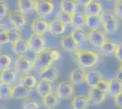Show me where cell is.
<instances>
[{
    "label": "cell",
    "instance_id": "obj_42",
    "mask_svg": "<svg viewBox=\"0 0 122 109\" xmlns=\"http://www.w3.org/2000/svg\"><path fill=\"white\" fill-rule=\"evenodd\" d=\"M50 55H51V58H52L53 62L59 60V59H60V57H61V53L59 52V50H58V49H56V48L51 49Z\"/></svg>",
    "mask_w": 122,
    "mask_h": 109
},
{
    "label": "cell",
    "instance_id": "obj_39",
    "mask_svg": "<svg viewBox=\"0 0 122 109\" xmlns=\"http://www.w3.org/2000/svg\"><path fill=\"white\" fill-rule=\"evenodd\" d=\"M8 6L3 1H0V20L8 15Z\"/></svg>",
    "mask_w": 122,
    "mask_h": 109
},
{
    "label": "cell",
    "instance_id": "obj_11",
    "mask_svg": "<svg viewBox=\"0 0 122 109\" xmlns=\"http://www.w3.org/2000/svg\"><path fill=\"white\" fill-rule=\"evenodd\" d=\"M31 30L33 34L43 36L48 31V23L43 18L34 19L31 23Z\"/></svg>",
    "mask_w": 122,
    "mask_h": 109
},
{
    "label": "cell",
    "instance_id": "obj_49",
    "mask_svg": "<svg viewBox=\"0 0 122 109\" xmlns=\"http://www.w3.org/2000/svg\"><path fill=\"white\" fill-rule=\"evenodd\" d=\"M1 46H2V45H1V44H0V49H1Z\"/></svg>",
    "mask_w": 122,
    "mask_h": 109
},
{
    "label": "cell",
    "instance_id": "obj_10",
    "mask_svg": "<svg viewBox=\"0 0 122 109\" xmlns=\"http://www.w3.org/2000/svg\"><path fill=\"white\" fill-rule=\"evenodd\" d=\"M102 12V3L98 0H92L84 6V14L86 16H100Z\"/></svg>",
    "mask_w": 122,
    "mask_h": 109
},
{
    "label": "cell",
    "instance_id": "obj_3",
    "mask_svg": "<svg viewBox=\"0 0 122 109\" xmlns=\"http://www.w3.org/2000/svg\"><path fill=\"white\" fill-rule=\"evenodd\" d=\"M33 64H34V69L37 71H41L43 69L51 66L53 64V60L51 58L50 50L46 48L39 54H36L35 59L33 60Z\"/></svg>",
    "mask_w": 122,
    "mask_h": 109
},
{
    "label": "cell",
    "instance_id": "obj_22",
    "mask_svg": "<svg viewBox=\"0 0 122 109\" xmlns=\"http://www.w3.org/2000/svg\"><path fill=\"white\" fill-rule=\"evenodd\" d=\"M42 104L46 107V109H54L60 103V98L56 95V94L51 93L46 96L42 97Z\"/></svg>",
    "mask_w": 122,
    "mask_h": 109
},
{
    "label": "cell",
    "instance_id": "obj_20",
    "mask_svg": "<svg viewBox=\"0 0 122 109\" xmlns=\"http://www.w3.org/2000/svg\"><path fill=\"white\" fill-rule=\"evenodd\" d=\"M71 26L73 27V29L83 30V28L86 27V15L78 11L73 14L71 19Z\"/></svg>",
    "mask_w": 122,
    "mask_h": 109
},
{
    "label": "cell",
    "instance_id": "obj_43",
    "mask_svg": "<svg viewBox=\"0 0 122 109\" xmlns=\"http://www.w3.org/2000/svg\"><path fill=\"white\" fill-rule=\"evenodd\" d=\"M113 102H114V104L117 108L122 109V93L118 94L117 96H115Z\"/></svg>",
    "mask_w": 122,
    "mask_h": 109
},
{
    "label": "cell",
    "instance_id": "obj_5",
    "mask_svg": "<svg viewBox=\"0 0 122 109\" xmlns=\"http://www.w3.org/2000/svg\"><path fill=\"white\" fill-rule=\"evenodd\" d=\"M26 41L29 49L36 54H39L46 49V40L44 36L32 34Z\"/></svg>",
    "mask_w": 122,
    "mask_h": 109
},
{
    "label": "cell",
    "instance_id": "obj_34",
    "mask_svg": "<svg viewBox=\"0 0 122 109\" xmlns=\"http://www.w3.org/2000/svg\"><path fill=\"white\" fill-rule=\"evenodd\" d=\"M12 63L11 57L7 54H0V72L10 67Z\"/></svg>",
    "mask_w": 122,
    "mask_h": 109
},
{
    "label": "cell",
    "instance_id": "obj_41",
    "mask_svg": "<svg viewBox=\"0 0 122 109\" xmlns=\"http://www.w3.org/2000/svg\"><path fill=\"white\" fill-rule=\"evenodd\" d=\"M115 57L117 61L122 63V43H119L117 45L116 51H115Z\"/></svg>",
    "mask_w": 122,
    "mask_h": 109
},
{
    "label": "cell",
    "instance_id": "obj_9",
    "mask_svg": "<svg viewBox=\"0 0 122 109\" xmlns=\"http://www.w3.org/2000/svg\"><path fill=\"white\" fill-rule=\"evenodd\" d=\"M58 74L59 73H58L57 67L56 66L52 65L49 67L39 71L38 76L40 78V80L46 81V82H49V83H53L58 78Z\"/></svg>",
    "mask_w": 122,
    "mask_h": 109
},
{
    "label": "cell",
    "instance_id": "obj_31",
    "mask_svg": "<svg viewBox=\"0 0 122 109\" xmlns=\"http://www.w3.org/2000/svg\"><path fill=\"white\" fill-rule=\"evenodd\" d=\"M12 92H13V86L12 85L1 83L0 84V100L6 101L12 98Z\"/></svg>",
    "mask_w": 122,
    "mask_h": 109
},
{
    "label": "cell",
    "instance_id": "obj_32",
    "mask_svg": "<svg viewBox=\"0 0 122 109\" xmlns=\"http://www.w3.org/2000/svg\"><path fill=\"white\" fill-rule=\"evenodd\" d=\"M20 84L21 85H23L25 86V87H27V88L32 89L36 86L37 81H36V78L33 75L27 74V75H25L24 76L21 77Z\"/></svg>",
    "mask_w": 122,
    "mask_h": 109
},
{
    "label": "cell",
    "instance_id": "obj_45",
    "mask_svg": "<svg viewBox=\"0 0 122 109\" xmlns=\"http://www.w3.org/2000/svg\"><path fill=\"white\" fill-rule=\"evenodd\" d=\"M115 78L119 80V81H122V72L120 70H117V72L115 75Z\"/></svg>",
    "mask_w": 122,
    "mask_h": 109
},
{
    "label": "cell",
    "instance_id": "obj_37",
    "mask_svg": "<svg viewBox=\"0 0 122 109\" xmlns=\"http://www.w3.org/2000/svg\"><path fill=\"white\" fill-rule=\"evenodd\" d=\"M108 85H109V81L105 80V79H102V80H100V81L98 82V84L96 85L95 88H97V90H99V91H101V92H104V93L107 94Z\"/></svg>",
    "mask_w": 122,
    "mask_h": 109
},
{
    "label": "cell",
    "instance_id": "obj_2",
    "mask_svg": "<svg viewBox=\"0 0 122 109\" xmlns=\"http://www.w3.org/2000/svg\"><path fill=\"white\" fill-rule=\"evenodd\" d=\"M102 19V26L104 27V32L107 35H113L118 30V22L117 17L113 13L103 11L100 15Z\"/></svg>",
    "mask_w": 122,
    "mask_h": 109
},
{
    "label": "cell",
    "instance_id": "obj_12",
    "mask_svg": "<svg viewBox=\"0 0 122 109\" xmlns=\"http://www.w3.org/2000/svg\"><path fill=\"white\" fill-rule=\"evenodd\" d=\"M7 16H8L11 24L14 26L21 28L24 26H25V24H26V18H25V15H23L20 11H18V9L10 11Z\"/></svg>",
    "mask_w": 122,
    "mask_h": 109
},
{
    "label": "cell",
    "instance_id": "obj_7",
    "mask_svg": "<svg viewBox=\"0 0 122 109\" xmlns=\"http://www.w3.org/2000/svg\"><path fill=\"white\" fill-rule=\"evenodd\" d=\"M107 40V34L100 29H95L90 30L87 35V41L92 47L96 48H100L102 45Z\"/></svg>",
    "mask_w": 122,
    "mask_h": 109
},
{
    "label": "cell",
    "instance_id": "obj_48",
    "mask_svg": "<svg viewBox=\"0 0 122 109\" xmlns=\"http://www.w3.org/2000/svg\"><path fill=\"white\" fill-rule=\"evenodd\" d=\"M107 1H109V2H115V1H117V0H107Z\"/></svg>",
    "mask_w": 122,
    "mask_h": 109
},
{
    "label": "cell",
    "instance_id": "obj_30",
    "mask_svg": "<svg viewBox=\"0 0 122 109\" xmlns=\"http://www.w3.org/2000/svg\"><path fill=\"white\" fill-rule=\"evenodd\" d=\"M100 26H102L100 16H86V26L89 30L99 29Z\"/></svg>",
    "mask_w": 122,
    "mask_h": 109
},
{
    "label": "cell",
    "instance_id": "obj_44",
    "mask_svg": "<svg viewBox=\"0 0 122 109\" xmlns=\"http://www.w3.org/2000/svg\"><path fill=\"white\" fill-rule=\"evenodd\" d=\"M92 0H76V4L79 5H83V6H85L86 5H87L89 2H91Z\"/></svg>",
    "mask_w": 122,
    "mask_h": 109
},
{
    "label": "cell",
    "instance_id": "obj_17",
    "mask_svg": "<svg viewBox=\"0 0 122 109\" xmlns=\"http://www.w3.org/2000/svg\"><path fill=\"white\" fill-rule=\"evenodd\" d=\"M31 89L24 86L21 84H17L13 86V92H12V98L15 100L26 98L30 95Z\"/></svg>",
    "mask_w": 122,
    "mask_h": 109
},
{
    "label": "cell",
    "instance_id": "obj_4",
    "mask_svg": "<svg viewBox=\"0 0 122 109\" xmlns=\"http://www.w3.org/2000/svg\"><path fill=\"white\" fill-rule=\"evenodd\" d=\"M55 9V2L53 0H36L35 11L39 18H44L52 14Z\"/></svg>",
    "mask_w": 122,
    "mask_h": 109
},
{
    "label": "cell",
    "instance_id": "obj_47",
    "mask_svg": "<svg viewBox=\"0 0 122 109\" xmlns=\"http://www.w3.org/2000/svg\"><path fill=\"white\" fill-rule=\"evenodd\" d=\"M118 70H120L122 72V63H120V66H119V68H118Z\"/></svg>",
    "mask_w": 122,
    "mask_h": 109
},
{
    "label": "cell",
    "instance_id": "obj_36",
    "mask_svg": "<svg viewBox=\"0 0 122 109\" xmlns=\"http://www.w3.org/2000/svg\"><path fill=\"white\" fill-rule=\"evenodd\" d=\"M113 14L116 17L120 18L122 20V0L115 1V4L113 6Z\"/></svg>",
    "mask_w": 122,
    "mask_h": 109
},
{
    "label": "cell",
    "instance_id": "obj_8",
    "mask_svg": "<svg viewBox=\"0 0 122 109\" xmlns=\"http://www.w3.org/2000/svg\"><path fill=\"white\" fill-rule=\"evenodd\" d=\"M74 94V85L70 82L62 81L57 85L56 95L60 99L70 98Z\"/></svg>",
    "mask_w": 122,
    "mask_h": 109
},
{
    "label": "cell",
    "instance_id": "obj_24",
    "mask_svg": "<svg viewBox=\"0 0 122 109\" xmlns=\"http://www.w3.org/2000/svg\"><path fill=\"white\" fill-rule=\"evenodd\" d=\"M36 0H17V9L23 15H26L35 10Z\"/></svg>",
    "mask_w": 122,
    "mask_h": 109
},
{
    "label": "cell",
    "instance_id": "obj_16",
    "mask_svg": "<svg viewBox=\"0 0 122 109\" xmlns=\"http://www.w3.org/2000/svg\"><path fill=\"white\" fill-rule=\"evenodd\" d=\"M103 79V76L99 71L97 70H91L86 74V79L85 82L90 87V88H95L98 82Z\"/></svg>",
    "mask_w": 122,
    "mask_h": 109
},
{
    "label": "cell",
    "instance_id": "obj_51",
    "mask_svg": "<svg viewBox=\"0 0 122 109\" xmlns=\"http://www.w3.org/2000/svg\"><path fill=\"white\" fill-rule=\"evenodd\" d=\"M0 1H1V0H0Z\"/></svg>",
    "mask_w": 122,
    "mask_h": 109
},
{
    "label": "cell",
    "instance_id": "obj_19",
    "mask_svg": "<svg viewBox=\"0 0 122 109\" xmlns=\"http://www.w3.org/2000/svg\"><path fill=\"white\" fill-rule=\"evenodd\" d=\"M89 104L88 97L85 95H77L74 96L70 103L73 109H86L89 106Z\"/></svg>",
    "mask_w": 122,
    "mask_h": 109
},
{
    "label": "cell",
    "instance_id": "obj_27",
    "mask_svg": "<svg viewBox=\"0 0 122 109\" xmlns=\"http://www.w3.org/2000/svg\"><path fill=\"white\" fill-rule=\"evenodd\" d=\"M28 50H29V47H28V45H27V41L24 40V39H21V40H19V41H17L16 43L12 45V51L17 56L22 57Z\"/></svg>",
    "mask_w": 122,
    "mask_h": 109
},
{
    "label": "cell",
    "instance_id": "obj_38",
    "mask_svg": "<svg viewBox=\"0 0 122 109\" xmlns=\"http://www.w3.org/2000/svg\"><path fill=\"white\" fill-rule=\"evenodd\" d=\"M23 109H39L40 104L33 100H26L23 103Z\"/></svg>",
    "mask_w": 122,
    "mask_h": 109
},
{
    "label": "cell",
    "instance_id": "obj_23",
    "mask_svg": "<svg viewBox=\"0 0 122 109\" xmlns=\"http://www.w3.org/2000/svg\"><path fill=\"white\" fill-rule=\"evenodd\" d=\"M77 4L76 0H60L59 1V9L66 14L73 15L76 12Z\"/></svg>",
    "mask_w": 122,
    "mask_h": 109
},
{
    "label": "cell",
    "instance_id": "obj_29",
    "mask_svg": "<svg viewBox=\"0 0 122 109\" xmlns=\"http://www.w3.org/2000/svg\"><path fill=\"white\" fill-rule=\"evenodd\" d=\"M6 32L8 35V38H9V43H11L12 45L22 39L21 38L22 37V30L20 27L12 26L11 27L6 29Z\"/></svg>",
    "mask_w": 122,
    "mask_h": 109
},
{
    "label": "cell",
    "instance_id": "obj_46",
    "mask_svg": "<svg viewBox=\"0 0 122 109\" xmlns=\"http://www.w3.org/2000/svg\"><path fill=\"white\" fill-rule=\"evenodd\" d=\"M5 26L4 25H2V24H0V31H2V30H5Z\"/></svg>",
    "mask_w": 122,
    "mask_h": 109
},
{
    "label": "cell",
    "instance_id": "obj_25",
    "mask_svg": "<svg viewBox=\"0 0 122 109\" xmlns=\"http://www.w3.org/2000/svg\"><path fill=\"white\" fill-rule=\"evenodd\" d=\"M36 91L37 95L42 98V97H44V96L52 93V85L49 82L40 80L36 84Z\"/></svg>",
    "mask_w": 122,
    "mask_h": 109
},
{
    "label": "cell",
    "instance_id": "obj_21",
    "mask_svg": "<svg viewBox=\"0 0 122 109\" xmlns=\"http://www.w3.org/2000/svg\"><path fill=\"white\" fill-rule=\"evenodd\" d=\"M16 72L13 68H6L0 72V82L7 85H12L15 82Z\"/></svg>",
    "mask_w": 122,
    "mask_h": 109
},
{
    "label": "cell",
    "instance_id": "obj_13",
    "mask_svg": "<svg viewBox=\"0 0 122 109\" xmlns=\"http://www.w3.org/2000/svg\"><path fill=\"white\" fill-rule=\"evenodd\" d=\"M87 97L90 104L98 105L105 101L107 97V93L101 92L97 88H90L87 92Z\"/></svg>",
    "mask_w": 122,
    "mask_h": 109
},
{
    "label": "cell",
    "instance_id": "obj_50",
    "mask_svg": "<svg viewBox=\"0 0 122 109\" xmlns=\"http://www.w3.org/2000/svg\"><path fill=\"white\" fill-rule=\"evenodd\" d=\"M0 84H1V82H0Z\"/></svg>",
    "mask_w": 122,
    "mask_h": 109
},
{
    "label": "cell",
    "instance_id": "obj_33",
    "mask_svg": "<svg viewBox=\"0 0 122 109\" xmlns=\"http://www.w3.org/2000/svg\"><path fill=\"white\" fill-rule=\"evenodd\" d=\"M71 36L75 39V41L77 43V45H82L87 41V36L85 34V32L80 29H72L70 32Z\"/></svg>",
    "mask_w": 122,
    "mask_h": 109
},
{
    "label": "cell",
    "instance_id": "obj_15",
    "mask_svg": "<svg viewBox=\"0 0 122 109\" xmlns=\"http://www.w3.org/2000/svg\"><path fill=\"white\" fill-rule=\"evenodd\" d=\"M60 46L61 47L66 51V52H76L78 50V45L75 41V39L71 36V35L63 36L60 40Z\"/></svg>",
    "mask_w": 122,
    "mask_h": 109
},
{
    "label": "cell",
    "instance_id": "obj_28",
    "mask_svg": "<svg viewBox=\"0 0 122 109\" xmlns=\"http://www.w3.org/2000/svg\"><path fill=\"white\" fill-rule=\"evenodd\" d=\"M116 47H117V44L107 39L105 43L102 45V47L99 48V50L104 57H111L113 55H115Z\"/></svg>",
    "mask_w": 122,
    "mask_h": 109
},
{
    "label": "cell",
    "instance_id": "obj_6",
    "mask_svg": "<svg viewBox=\"0 0 122 109\" xmlns=\"http://www.w3.org/2000/svg\"><path fill=\"white\" fill-rule=\"evenodd\" d=\"M14 69L18 74L27 75L34 69V64H33V61H31L30 59L22 56L15 59Z\"/></svg>",
    "mask_w": 122,
    "mask_h": 109
},
{
    "label": "cell",
    "instance_id": "obj_40",
    "mask_svg": "<svg viewBox=\"0 0 122 109\" xmlns=\"http://www.w3.org/2000/svg\"><path fill=\"white\" fill-rule=\"evenodd\" d=\"M7 43H9V38H8L6 29H5V30L0 31V44L1 45H5V44H7Z\"/></svg>",
    "mask_w": 122,
    "mask_h": 109
},
{
    "label": "cell",
    "instance_id": "obj_35",
    "mask_svg": "<svg viewBox=\"0 0 122 109\" xmlns=\"http://www.w3.org/2000/svg\"><path fill=\"white\" fill-rule=\"evenodd\" d=\"M56 18L59 21H61L64 25H66V26H71V19H72L71 15L66 14L65 12H62V11L59 10L58 13H57Z\"/></svg>",
    "mask_w": 122,
    "mask_h": 109
},
{
    "label": "cell",
    "instance_id": "obj_14",
    "mask_svg": "<svg viewBox=\"0 0 122 109\" xmlns=\"http://www.w3.org/2000/svg\"><path fill=\"white\" fill-rule=\"evenodd\" d=\"M86 71L81 67L73 69L69 74V82L74 85H79L85 82L86 79Z\"/></svg>",
    "mask_w": 122,
    "mask_h": 109
},
{
    "label": "cell",
    "instance_id": "obj_1",
    "mask_svg": "<svg viewBox=\"0 0 122 109\" xmlns=\"http://www.w3.org/2000/svg\"><path fill=\"white\" fill-rule=\"evenodd\" d=\"M76 59L79 67L89 68L97 65L99 59V55L89 49H78L76 52Z\"/></svg>",
    "mask_w": 122,
    "mask_h": 109
},
{
    "label": "cell",
    "instance_id": "obj_18",
    "mask_svg": "<svg viewBox=\"0 0 122 109\" xmlns=\"http://www.w3.org/2000/svg\"><path fill=\"white\" fill-rule=\"evenodd\" d=\"M66 31V25H64L57 18H55L48 23V32L53 36H59Z\"/></svg>",
    "mask_w": 122,
    "mask_h": 109
},
{
    "label": "cell",
    "instance_id": "obj_26",
    "mask_svg": "<svg viewBox=\"0 0 122 109\" xmlns=\"http://www.w3.org/2000/svg\"><path fill=\"white\" fill-rule=\"evenodd\" d=\"M120 93H122V81H119L115 77L112 78L111 80H109L107 94L113 97H115Z\"/></svg>",
    "mask_w": 122,
    "mask_h": 109
}]
</instances>
